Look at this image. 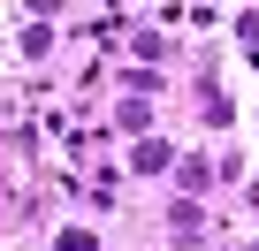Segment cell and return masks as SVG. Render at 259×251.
<instances>
[{"instance_id":"cell-1","label":"cell","mask_w":259,"mask_h":251,"mask_svg":"<svg viewBox=\"0 0 259 251\" xmlns=\"http://www.w3.org/2000/svg\"><path fill=\"white\" fill-rule=\"evenodd\" d=\"M61 251H92V236H61Z\"/></svg>"}]
</instances>
